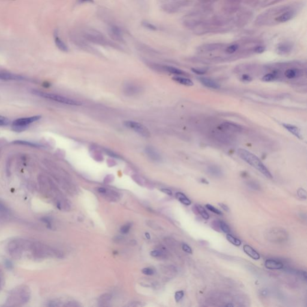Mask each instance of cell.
Masks as SVG:
<instances>
[{"instance_id":"1","label":"cell","mask_w":307,"mask_h":307,"mask_svg":"<svg viewBox=\"0 0 307 307\" xmlns=\"http://www.w3.org/2000/svg\"><path fill=\"white\" fill-rule=\"evenodd\" d=\"M297 4L298 2L296 4L293 3L292 4L281 5L270 8L257 16L254 23L257 27L274 25L272 21L275 17L281 15L284 12L294 7L297 5Z\"/></svg>"},{"instance_id":"2","label":"cell","mask_w":307,"mask_h":307,"mask_svg":"<svg viewBox=\"0 0 307 307\" xmlns=\"http://www.w3.org/2000/svg\"><path fill=\"white\" fill-rule=\"evenodd\" d=\"M77 31L88 42L101 46H115V44H114L111 40L108 39L103 33L96 29L84 27L77 29Z\"/></svg>"},{"instance_id":"3","label":"cell","mask_w":307,"mask_h":307,"mask_svg":"<svg viewBox=\"0 0 307 307\" xmlns=\"http://www.w3.org/2000/svg\"><path fill=\"white\" fill-rule=\"evenodd\" d=\"M237 154L242 160L259 171L264 176L269 179L272 178L270 171L256 155L242 148L238 149Z\"/></svg>"},{"instance_id":"4","label":"cell","mask_w":307,"mask_h":307,"mask_svg":"<svg viewBox=\"0 0 307 307\" xmlns=\"http://www.w3.org/2000/svg\"><path fill=\"white\" fill-rule=\"evenodd\" d=\"M192 0H161V10L168 14H175L191 6Z\"/></svg>"},{"instance_id":"5","label":"cell","mask_w":307,"mask_h":307,"mask_svg":"<svg viewBox=\"0 0 307 307\" xmlns=\"http://www.w3.org/2000/svg\"><path fill=\"white\" fill-rule=\"evenodd\" d=\"M32 92L34 94L37 95L39 97H44L47 99L52 100V101L58 102V103H60L62 104L70 105V106H77L82 105V103L80 101L70 99V98L65 97V96H62L61 95H58V94H52V93L41 92L40 91H37V90H34L32 91Z\"/></svg>"},{"instance_id":"6","label":"cell","mask_w":307,"mask_h":307,"mask_svg":"<svg viewBox=\"0 0 307 307\" xmlns=\"http://www.w3.org/2000/svg\"><path fill=\"white\" fill-rule=\"evenodd\" d=\"M236 15L233 17V23L237 28H242L250 22L253 17V13L249 9L241 8L236 13Z\"/></svg>"},{"instance_id":"7","label":"cell","mask_w":307,"mask_h":307,"mask_svg":"<svg viewBox=\"0 0 307 307\" xmlns=\"http://www.w3.org/2000/svg\"><path fill=\"white\" fill-rule=\"evenodd\" d=\"M300 4L298 3L297 5L295 6L294 7L284 12L281 15L275 17L272 21L273 25L286 23L294 19L298 13V11L300 8Z\"/></svg>"},{"instance_id":"8","label":"cell","mask_w":307,"mask_h":307,"mask_svg":"<svg viewBox=\"0 0 307 307\" xmlns=\"http://www.w3.org/2000/svg\"><path fill=\"white\" fill-rule=\"evenodd\" d=\"M124 125L132 130L135 131L139 135L144 138H149L151 133L148 129L144 125L133 121H125L124 122Z\"/></svg>"},{"instance_id":"9","label":"cell","mask_w":307,"mask_h":307,"mask_svg":"<svg viewBox=\"0 0 307 307\" xmlns=\"http://www.w3.org/2000/svg\"><path fill=\"white\" fill-rule=\"evenodd\" d=\"M108 32L109 37L113 40L123 43L125 40L124 38V34L121 28L114 23L108 22Z\"/></svg>"},{"instance_id":"10","label":"cell","mask_w":307,"mask_h":307,"mask_svg":"<svg viewBox=\"0 0 307 307\" xmlns=\"http://www.w3.org/2000/svg\"><path fill=\"white\" fill-rule=\"evenodd\" d=\"M226 45L223 43H211L201 45L196 48L197 52L200 53L211 52L216 51H218L224 48Z\"/></svg>"},{"instance_id":"11","label":"cell","mask_w":307,"mask_h":307,"mask_svg":"<svg viewBox=\"0 0 307 307\" xmlns=\"http://www.w3.org/2000/svg\"><path fill=\"white\" fill-rule=\"evenodd\" d=\"M293 45L292 43L285 41L280 43L276 45L275 51L280 55H287L292 52Z\"/></svg>"},{"instance_id":"12","label":"cell","mask_w":307,"mask_h":307,"mask_svg":"<svg viewBox=\"0 0 307 307\" xmlns=\"http://www.w3.org/2000/svg\"><path fill=\"white\" fill-rule=\"evenodd\" d=\"M40 118H41V116H40V115L32 116L28 117V118H19V119H17L13 121V126L23 127L27 128V126L29 124L38 121Z\"/></svg>"},{"instance_id":"13","label":"cell","mask_w":307,"mask_h":307,"mask_svg":"<svg viewBox=\"0 0 307 307\" xmlns=\"http://www.w3.org/2000/svg\"><path fill=\"white\" fill-rule=\"evenodd\" d=\"M218 129L221 130L231 133H239L242 131V127L235 123L224 122L220 124Z\"/></svg>"},{"instance_id":"14","label":"cell","mask_w":307,"mask_h":307,"mask_svg":"<svg viewBox=\"0 0 307 307\" xmlns=\"http://www.w3.org/2000/svg\"><path fill=\"white\" fill-rule=\"evenodd\" d=\"M54 41L56 47L62 52H67L69 51V48L65 42L62 40L58 34V31L55 30L54 34Z\"/></svg>"},{"instance_id":"15","label":"cell","mask_w":307,"mask_h":307,"mask_svg":"<svg viewBox=\"0 0 307 307\" xmlns=\"http://www.w3.org/2000/svg\"><path fill=\"white\" fill-rule=\"evenodd\" d=\"M145 153L151 160L155 162L161 161V157L160 154L153 147H146L145 149Z\"/></svg>"},{"instance_id":"16","label":"cell","mask_w":307,"mask_h":307,"mask_svg":"<svg viewBox=\"0 0 307 307\" xmlns=\"http://www.w3.org/2000/svg\"><path fill=\"white\" fill-rule=\"evenodd\" d=\"M282 125L284 127V129H285L288 131H289L293 135H294L295 137L297 138L302 139V133L300 129L294 125L290 124H283Z\"/></svg>"},{"instance_id":"17","label":"cell","mask_w":307,"mask_h":307,"mask_svg":"<svg viewBox=\"0 0 307 307\" xmlns=\"http://www.w3.org/2000/svg\"><path fill=\"white\" fill-rule=\"evenodd\" d=\"M199 80L202 84L207 88L212 89H219L220 88V85L211 79L207 77H199Z\"/></svg>"},{"instance_id":"18","label":"cell","mask_w":307,"mask_h":307,"mask_svg":"<svg viewBox=\"0 0 307 307\" xmlns=\"http://www.w3.org/2000/svg\"><path fill=\"white\" fill-rule=\"evenodd\" d=\"M265 267L269 269H281L283 268V264L280 261L273 259H268L265 263Z\"/></svg>"},{"instance_id":"19","label":"cell","mask_w":307,"mask_h":307,"mask_svg":"<svg viewBox=\"0 0 307 307\" xmlns=\"http://www.w3.org/2000/svg\"><path fill=\"white\" fill-rule=\"evenodd\" d=\"M0 79L6 80H22L24 77L21 75H15L6 72H0Z\"/></svg>"},{"instance_id":"20","label":"cell","mask_w":307,"mask_h":307,"mask_svg":"<svg viewBox=\"0 0 307 307\" xmlns=\"http://www.w3.org/2000/svg\"><path fill=\"white\" fill-rule=\"evenodd\" d=\"M244 251L246 253L248 256L252 258L254 260H259L261 258L260 254L258 253L253 248L248 245H245L243 246Z\"/></svg>"},{"instance_id":"21","label":"cell","mask_w":307,"mask_h":307,"mask_svg":"<svg viewBox=\"0 0 307 307\" xmlns=\"http://www.w3.org/2000/svg\"><path fill=\"white\" fill-rule=\"evenodd\" d=\"M172 79L174 81L177 82V83H178V84L183 85L185 86H191L194 85V83L192 80H190L188 78L184 77L176 76L173 77Z\"/></svg>"},{"instance_id":"22","label":"cell","mask_w":307,"mask_h":307,"mask_svg":"<svg viewBox=\"0 0 307 307\" xmlns=\"http://www.w3.org/2000/svg\"><path fill=\"white\" fill-rule=\"evenodd\" d=\"M162 69L167 72H168L169 73H171V74H173V75H183L184 74H185V72L184 71L181 70V69H179L178 68H176L175 67H172V66H161Z\"/></svg>"},{"instance_id":"23","label":"cell","mask_w":307,"mask_h":307,"mask_svg":"<svg viewBox=\"0 0 307 307\" xmlns=\"http://www.w3.org/2000/svg\"><path fill=\"white\" fill-rule=\"evenodd\" d=\"M240 46L241 44L239 43V42L233 43L232 44H230V45L226 47L225 52L227 54H233L238 51Z\"/></svg>"},{"instance_id":"24","label":"cell","mask_w":307,"mask_h":307,"mask_svg":"<svg viewBox=\"0 0 307 307\" xmlns=\"http://www.w3.org/2000/svg\"><path fill=\"white\" fill-rule=\"evenodd\" d=\"M176 197H177L178 199L182 203H183L185 205L189 206L192 204V202L190 201V200L188 199L187 197V196L183 192H178L176 193Z\"/></svg>"},{"instance_id":"25","label":"cell","mask_w":307,"mask_h":307,"mask_svg":"<svg viewBox=\"0 0 307 307\" xmlns=\"http://www.w3.org/2000/svg\"><path fill=\"white\" fill-rule=\"evenodd\" d=\"M300 70L297 69H287L284 73L285 76L288 79H293L298 76L300 75Z\"/></svg>"},{"instance_id":"26","label":"cell","mask_w":307,"mask_h":307,"mask_svg":"<svg viewBox=\"0 0 307 307\" xmlns=\"http://www.w3.org/2000/svg\"><path fill=\"white\" fill-rule=\"evenodd\" d=\"M208 172L214 177H220L222 175V171L220 168L215 166H211L207 169Z\"/></svg>"},{"instance_id":"27","label":"cell","mask_w":307,"mask_h":307,"mask_svg":"<svg viewBox=\"0 0 307 307\" xmlns=\"http://www.w3.org/2000/svg\"><path fill=\"white\" fill-rule=\"evenodd\" d=\"M226 238L229 242H230V243H231L234 246H240L241 245V241L238 238H235V236L231 235L230 233L227 234Z\"/></svg>"},{"instance_id":"28","label":"cell","mask_w":307,"mask_h":307,"mask_svg":"<svg viewBox=\"0 0 307 307\" xmlns=\"http://www.w3.org/2000/svg\"><path fill=\"white\" fill-rule=\"evenodd\" d=\"M196 209H197V211L198 213L200 215L202 216V218H203L205 220L209 219V215L208 213L207 212V211L205 210V209L204 207H202V206H200V205H197L196 206Z\"/></svg>"},{"instance_id":"29","label":"cell","mask_w":307,"mask_h":307,"mask_svg":"<svg viewBox=\"0 0 307 307\" xmlns=\"http://www.w3.org/2000/svg\"><path fill=\"white\" fill-rule=\"evenodd\" d=\"M252 51L254 54H262L266 51V47L261 44L256 45L253 47H252Z\"/></svg>"},{"instance_id":"30","label":"cell","mask_w":307,"mask_h":307,"mask_svg":"<svg viewBox=\"0 0 307 307\" xmlns=\"http://www.w3.org/2000/svg\"><path fill=\"white\" fill-rule=\"evenodd\" d=\"M276 77V74L275 73H270L263 76L261 79L264 82H270L275 79Z\"/></svg>"},{"instance_id":"31","label":"cell","mask_w":307,"mask_h":307,"mask_svg":"<svg viewBox=\"0 0 307 307\" xmlns=\"http://www.w3.org/2000/svg\"><path fill=\"white\" fill-rule=\"evenodd\" d=\"M142 25L145 28H146V29H148L149 30H151V31H156L157 30V27L155 25H154L153 23H150L149 22L146 21H142Z\"/></svg>"},{"instance_id":"32","label":"cell","mask_w":307,"mask_h":307,"mask_svg":"<svg viewBox=\"0 0 307 307\" xmlns=\"http://www.w3.org/2000/svg\"><path fill=\"white\" fill-rule=\"evenodd\" d=\"M112 295L109 293H105L104 295H102L100 298H99V302L100 303H107L109 302L110 300L112 299Z\"/></svg>"},{"instance_id":"33","label":"cell","mask_w":307,"mask_h":307,"mask_svg":"<svg viewBox=\"0 0 307 307\" xmlns=\"http://www.w3.org/2000/svg\"><path fill=\"white\" fill-rule=\"evenodd\" d=\"M219 226H220V229H222L224 233H227V234L230 233V231H231L230 227L225 222H224L223 221H220L219 222Z\"/></svg>"},{"instance_id":"34","label":"cell","mask_w":307,"mask_h":307,"mask_svg":"<svg viewBox=\"0 0 307 307\" xmlns=\"http://www.w3.org/2000/svg\"><path fill=\"white\" fill-rule=\"evenodd\" d=\"M206 207L207 208L208 210H209L210 211L215 213L216 214H218V215H223V213L222 212H221L219 209H218L217 208L213 207L212 205H209V204H207L206 205Z\"/></svg>"},{"instance_id":"35","label":"cell","mask_w":307,"mask_h":307,"mask_svg":"<svg viewBox=\"0 0 307 307\" xmlns=\"http://www.w3.org/2000/svg\"><path fill=\"white\" fill-rule=\"evenodd\" d=\"M15 144H21V145H25L34 146V147H37V146H40V145H39V144H35V143H32L31 142H28V141L18 140V141H15Z\"/></svg>"},{"instance_id":"36","label":"cell","mask_w":307,"mask_h":307,"mask_svg":"<svg viewBox=\"0 0 307 307\" xmlns=\"http://www.w3.org/2000/svg\"><path fill=\"white\" fill-rule=\"evenodd\" d=\"M131 227V223H127L121 227V232L123 234H126L129 232Z\"/></svg>"},{"instance_id":"37","label":"cell","mask_w":307,"mask_h":307,"mask_svg":"<svg viewBox=\"0 0 307 307\" xmlns=\"http://www.w3.org/2000/svg\"><path fill=\"white\" fill-rule=\"evenodd\" d=\"M192 71L195 74L197 75H204L207 72V69H197V68H192Z\"/></svg>"},{"instance_id":"38","label":"cell","mask_w":307,"mask_h":307,"mask_svg":"<svg viewBox=\"0 0 307 307\" xmlns=\"http://www.w3.org/2000/svg\"><path fill=\"white\" fill-rule=\"evenodd\" d=\"M150 255L153 257H160L164 255V253L162 251L158 250H153V251L150 252Z\"/></svg>"},{"instance_id":"39","label":"cell","mask_w":307,"mask_h":307,"mask_svg":"<svg viewBox=\"0 0 307 307\" xmlns=\"http://www.w3.org/2000/svg\"><path fill=\"white\" fill-rule=\"evenodd\" d=\"M297 194H298V195L300 198H301L302 199H307V192L304 189L300 188L298 190Z\"/></svg>"},{"instance_id":"40","label":"cell","mask_w":307,"mask_h":307,"mask_svg":"<svg viewBox=\"0 0 307 307\" xmlns=\"http://www.w3.org/2000/svg\"><path fill=\"white\" fill-rule=\"evenodd\" d=\"M184 291H183V290H180V291H178V292H176L175 295V300H176V302H178L182 300L183 296H184Z\"/></svg>"},{"instance_id":"41","label":"cell","mask_w":307,"mask_h":307,"mask_svg":"<svg viewBox=\"0 0 307 307\" xmlns=\"http://www.w3.org/2000/svg\"><path fill=\"white\" fill-rule=\"evenodd\" d=\"M142 273L145 274L146 275H153L154 274V270L153 269L151 268H144L142 269Z\"/></svg>"},{"instance_id":"42","label":"cell","mask_w":307,"mask_h":307,"mask_svg":"<svg viewBox=\"0 0 307 307\" xmlns=\"http://www.w3.org/2000/svg\"><path fill=\"white\" fill-rule=\"evenodd\" d=\"M259 1H260V0H244V2L246 4L249 5V6H253V7L257 6L258 5Z\"/></svg>"},{"instance_id":"43","label":"cell","mask_w":307,"mask_h":307,"mask_svg":"<svg viewBox=\"0 0 307 307\" xmlns=\"http://www.w3.org/2000/svg\"><path fill=\"white\" fill-rule=\"evenodd\" d=\"M9 123H10V121H9L8 118L0 115V125L1 126L7 125Z\"/></svg>"},{"instance_id":"44","label":"cell","mask_w":307,"mask_h":307,"mask_svg":"<svg viewBox=\"0 0 307 307\" xmlns=\"http://www.w3.org/2000/svg\"><path fill=\"white\" fill-rule=\"evenodd\" d=\"M182 248L183 250V251H185V253L188 254H192V249L191 248V247L189 246H188L187 244H183L182 245Z\"/></svg>"},{"instance_id":"45","label":"cell","mask_w":307,"mask_h":307,"mask_svg":"<svg viewBox=\"0 0 307 307\" xmlns=\"http://www.w3.org/2000/svg\"><path fill=\"white\" fill-rule=\"evenodd\" d=\"M242 80L244 82H246V83H248V82H250L252 80V77L250 76V75H243L242 76Z\"/></svg>"},{"instance_id":"46","label":"cell","mask_w":307,"mask_h":307,"mask_svg":"<svg viewBox=\"0 0 307 307\" xmlns=\"http://www.w3.org/2000/svg\"><path fill=\"white\" fill-rule=\"evenodd\" d=\"M283 1L284 0H271L270 2H269L268 3L266 4L265 6H264L263 7H267V6H272V5H275V4H277L278 3H280Z\"/></svg>"},{"instance_id":"47","label":"cell","mask_w":307,"mask_h":307,"mask_svg":"<svg viewBox=\"0 0 307 307\" xmlns=\"http://www.w3.org/2000/svg\"><path fill=\"white\" fill-rule=\"evenodd\" d=\"M248 185L249 187L253 188L254 190H259V186L257 184L254 182H250L248 183Z\"/></svg>"},{"instance_id":"48","label":"cell","mask_w":307,"mask_h":307,"mask_svg":"<svg viewBox=\"0 0 307 307\" xmlns=\"http://www.w3.org/2000/svg\"><path fill=\"white\" fill-rule=\"evenodd\" d=\"M64 306H67V307H79V304L76 302H75V301H70V302H67L66 304L64 305Z\"/></svg>"},{"instance_id":"49","label":"cell","mask_w":307,"mask_h":307,"mask_svg":"<svg viewBox=\"0 0 307 307\" xmlns=\"http://www.w3.org/2000/svg\"><path fill=\"white\" fill-rule=\"evenodd\" d=\"M77 2L79 4H82L86 3H94V0H77Z\"/></svg>"},{"instance_id":"50","label":"cell","mask_w":307,"mask_h":307,"mask_svg":"<svg viewBox=\"0 0 307 307\" xmlns=\"http://www.w3.org/2000/svg\"><path fill=\"white\" fill-rule=\"evenodd\" d=\"M218 205H219V206H220V207H222V208L223 209L224 211H226V212H229V207H228L227 205H226L225 204H224V203H218Z\"/></svg>"},{"instance_id":"51","label":"cell","mask_w":307,"mask_h":307,"mask_svg":"<svg viewBox=\"0 0 307 307\" xmlns=\"http://www.w3.org/2000/svg\"><path fill=\"white\" fill-rule=\"evenodd\" d=\"M160 190L163 192H164V193H165V194H168L169 196H172V192L171 190H169V189H167V188H162Z\"/></svg>"},{"instance_id":"52","label":"cell","mask_w":307,"mask_h":307,"mask_svg":"<svg viewBox=\"0 0 307 307\" xmlns=\"http://www.w3.org/2000/svg\"><path fill=\"white\" fill-rule=\"evenodd\" d=\"M106 191V188H105L104 187H99V188H97V192H99V193L101 194H105Z\"/></svg>"},{"instance_id":"53","label":"cell","mask_w":307,"mask_h":307,"mask_svg":"<svg viewBox=\"0 0 307 307\" xmlns=\"http://www.w3.org/2000/svg\"><path fill=\"white\" fill-rule=\"evenodd\" d=\"M145 237H146V239H149L151 238L150 235H149V233H145Z\"/></svg>"},{"instance_id":"54","label":"cell","mask_w":307,"mask_h":307,"mask_svg":"<svg viewBox=\"0 0 307 307\" xmlns=\"http://www.w3.org/2000/svg\"><path fill=\"white\" fill-rule=\"evenodd\" d=\"M201 182H202V183H205V184H209V183L207 182V181L206 179H202Z\"/></svg>"},{"instance_id":"55","label":"cell","mask_w":307,"mask_h":307,"mask_svg":"<svg viewBox=\"0 0 307 307\" xmlns=\"http://www.w3.org/2000/svg\"><path fill=\"white\" fill-rule=\"evenodd\" d=\"M226 307H233V305H232V304H227V305H226Z\"/></svg>"}]
</instances>
